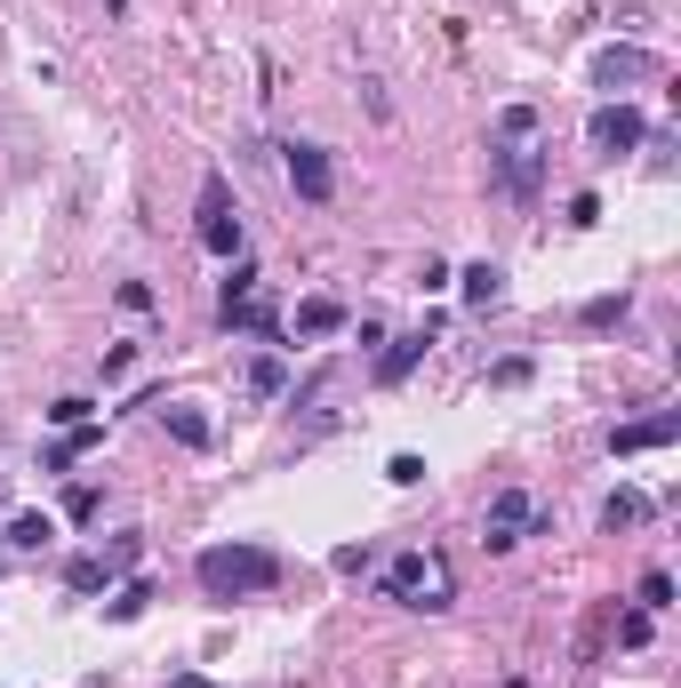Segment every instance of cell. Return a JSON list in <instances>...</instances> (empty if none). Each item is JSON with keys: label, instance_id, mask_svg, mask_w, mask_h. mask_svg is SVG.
<instances>
[{"label": "cell", "instance_id": "30", "mask_svg": "<svg viewBox=\"0 0 681 688\" xmlns=\"http://www.w3.org/2000/svg\"><path fill=\"white\" fill-rule=\"evenodd\" d=\"M64 512H73V521H96V489H89V480H81L73 497H64Z\"/></svg>", "mask_w": 681, "mask_h": 688}, {"label": "cell", "instance_id": "13", "mask_svg": "<svg viewBox=\"0 0 681 688\" xmlns=\"http://www.w3.org/2000/svg\"><path fill=\"white\" fill-rule=\"evenodd\" d=\"M537 136H545V113L537 105H505L489 121V145H537Z\"/></svg>", "mask_w": 681, "mask_h": 688}, {"label": "cell", "instance_id": "21", "mask_svg": "<svg viewBox=\"0 0 681 688\" xmlns=\"http://www.w3.org/2000/svg\"><path fill=\"white\" fill-rule=\"evenodd\" d=\"M257 289H265V272L233 257V272H225V289H217V304H241V296H257Z\"/></svg>", "mask_w": 681, "mask_h": 688}, {"label": "cell", "instance_id": "16", "mask_svg": "<svg viewBox=\"0 0 681 688\" xmlns=\"http://www.w3.org/2000/svg\"><path fill=\"white\" fill-rule=\"evenodd\" d=\"M641 521H650V497H641V489H609L601 529H609V536H626V529H641Z\"/></svg>", "mask_w": 681, "mask_h": 688}, {"label": "cell", "instance_id": "28", "mask_svg": "<svg viewBox=\"0 0 681 688\" xmlns=\"http://www.w3.org/2000/svg\"><path fill=\"white\" fill-rule=\"evenodd\" d=\"M489 385H529V361H522V353H514V361H497V368H489Z\"/></svg>", "mask_w": 681, "mask_h": 688}, {"label": "cell", "instance_id": "8", "mask_svg": "<svg viewBox=\"0 0 681 688\" xmlns=\"http://www.w3.org/2000/svg\"><path fill=\"white\" fill-rule=\"evenodd\" d=\"M217 321H225L233 336L281 344V304H272V289H257V296H241V304H217Z\"/></svg>", "mask_w": 681, "mask_h": 688}, {"label": "cell", "instance_id": "11", "mask_svg": "<svg viewBox=\"0 0 681 688\" xmlns=\"http://www.w3.org/2000/svg\"><path fill=\"white\" fill-rule=\"evenodd\" d=\"M161 425H168V440H177V449H209V440H217V425L200 417L193 400H168V408H161Z\"/></svg>", "mask_w": 681, "mask_h": 688}, {"label": "cell", "instance_id": "24", "mask_svg": "<svg viewBox=\"0 0 681 688\" xmlns=\"http://www.w3.org/2000/svg\"><path fill=\"white\" fill-rule=\"evenodd\" d=\"M641 608H650V616H658V608H673V576H665V569L641 576Z\"/></svg>", "mask_w": 681, "mask_h": 688}, {"label": "cell", "instance_id": "22", "mask_svg": "<svg viewBox=\"0 0 681 688\" xmlns=\"http://www.w3.org/2000/svg\"><path fill=\"white\" fill-rule=\"evenodd\" d=\"M49 425H56V432H81V425H96V400H81V393H64V400L49 408Z\"/></svg>", "mask_w": 681, "mask_h": 688}, {"label": "cell", "instance_id": "32", "mask_svg": "<svg viewBox=\"0 0 681 688\" xmlns=\"http://www.w3.org/2000/svg\"><path fill=\"white\" fill-rule=\"evenodd\" d=\"M105 9H113V17H121V9H128V0H105Z\"/></svg>", "mask_w": 681, "mask_h": 688}, {"label": "cell", "instance_id": "27", "mask_svg": "<svg viewBox=\"0 0 681 688\" xmlns=\"http://www.w3.org/2000/svg\"><path fill=\"white\" fill-rule=\"evenodd\" d=\"M345 329H353L361 353H378V344H385V321H378V313H361V321H345Z\"/></svg>", "mask_w": 681, "mask_h": 688}, {"label": "cell", "instance_id": "1", "mask_svg": "<svg viewBox=\"0 0 681 688\" xmlns=\"http://www.w3.org/2000/svg\"><path fill=\"white\" fill-rule=\"evenodd\" d=\"M193 584L209 601H257V593H272V584H281V553H272V544H209V553L193 561Z\"/></svg>", "mask_w": 681, "mask_h": 688}, {"label": "cell", "instance_id": "25", "mask_svg": "<svg viewBox=\"0 0 681 688\" xmlns=\"http://www.w3.org/2000/svg\"><path fill=\"white\" fill-rule=\"evenodd\" d=\"M385 480H393V489H417V480H425V457H409V449H401V457L385 465Z\"/></svg>", "mask_w": 681, "mask_h": 688}, {"label": "cell", "instance_id": "12", "mask_svg": "<svg viewBox=\"0 0 681 688\" xmlns=\"http://www.w3.org/2000/svg\"><path fill=\"white\" fill-rule=\"evenodd\" d=\"M345 321H353V313H345V304H337V296H305L297 313H289V329H297V336H337Z\"/></svg>", "mask_w": 681, "mask_h": 688}, {"label": "cell", "instance_id": "29", "mask_svg": "<svg viewBox=\"0 0 681 688\" xmlns=\"http://www.w3.org/2000/svg\"><path fill=\"white\" fill-rule=\"evenodd\" d=\"M618 640H626V648H641V640H650V608H633L626 625H618Z\"/></svg>", "mask_w": 681, "mask_h": 688}, {"label": "cell", "instance_id": "5", "mask_svg": "<svg viewBox=\"0 0 681 688\" xmlns=\"http://www.w3.org/2000/svg\"><path fill=\"white\" fill-rule=\"evenodd\" d=\"M586 145H594L601 160H618V153H633V145H650V121L618 96V105H601V113L586 121Z\"/></svg>", "mask_w": 681, "mask_h": 688}, {"label": "cell", "instance_id": "2", "mask_svg": "<svg viewBox=\"0 0 681 688\" xmlns=\"http://www.w3.org/2000/svg\"><path fill=\"white\" fill-rule=\"evenodd\" d=\"M378 593L401 601V608H450L457 584H450V561H441V553H401V561L378 576Z\"/></svg>", "mask_w": 681, "mask_h": 688}, {"label": "cell", "instance_id": "17", "mask_svg": "<svg viewBox=\"0 0 681 688\" xmlns=\"http://www.w3.org/2000/svg\"><path fill=\"white\" fill-rule=\"evenodd\" d=\"M145 608H153V584H145V576H128L121 593L105 601V625H136V616H145Z\"/></svg>", "mask_w": 681, "mask_h": 688}, {"label": "cell", "instance_id": "23", "mask_svg": "<svg viewBox=\"0 0 681 688\" xmlns=\"http://www.w3.org/2000/svg\"><path fill=\"white\" fill-rule=\"evenodd\" d=\"M136 561H145V536H113V544H105V569H113V576H128Z\"/></svg>", "mask_w": 681, "mask_h": 688}, {"label": "cell", "instance_id": "4", "mask_svg": "<svg viewBox=\"0 0 681 688\" xmlns=\"http://www.w3.org/2000/svg\"><path fill=\"white\" fill-rule=\"evenodd\" d=\"M200 249L209 257H241V217H233V185L225 177H200Z\"/></svg>", "mask_w": 681, "mask_h": 688}, {"label": "cell", "instance_id": "20", "mask_svg": "<svg viewBox=\"0 0 681 688\" xmlns=\"http://www.w3.org/2000/svg\"><path fill=\"white\" fill-rule=\"evenodd\" d=\"M626 313H633V296H626V289H618V296H586V313H577V329H618Z\"/></svg>", "mask_w": 681, "mask_h": 688}, {"label": "cell", "instance_id": "15", "mask_svg": "<svg viewBox=\"0 0 681 688\" xmlns=\"http://www.w3.org/2000/svg\"><path fill=\"white\" fill-rule=\"evenodd\" d=\"M450 281H457V296H465V304H497V296H505V264H489V257H482V264L450 272Z\"/></svg>", "mask_w": 681, "mask_h": 688}, {"label": "cell", "instance_id": "7", "mask_svg": "<svg viewBox=\"0 0 681 688\" xmlns=\"http://www.w3.org/2000/svg\"><path fill=\"white\" fill-rule=\"evenodd\" d=\"M633 81H658V56L633 49V41H609L594 56V88H633Z\"/></svg>", "mask_w": 681, "mask_h": 688}, {"label": "cell", "instance_id": "6", "mask_svg": "<svg viewBox=\"0 0 681 688\" xmlns=\"http://www.w3.org/2000/svg\"><path fill=\"white\" fill-rule=\"evenodd\" d=\"M281 168H289V185H297V200H337V168H329V153L321 145H281Z\"/></svg>", "mask_w": 681, "mask_h": 688}, {"label": "cell", "instance_id": "9", "mask_svg": "<svg viewBox=\"0 0 681 688\" xmlns=\"http://www.w3.org/2000/svg\"><path fill=\"white\" fill-rule=\"evenodd\" d=\"M681 440V417L665 408V417H641V425H618L609 432V457H641V449H673Z\"/></svg>", "mask_w": 681, "mask_h": 688}, {"label": "cell", "instance_id": "14", "mask_svg": "<svg viewBox=\"0 0 681 688\" xmlns=\"http://www.w3.org/2000/svg\"><path fill=\"white\" fill-rule=\"evenodd\" d=\"M0 544H9V553H49V544H56V521H49V512H17V521L0 529Z\"/></svg>", "mask_w": 681, "mask_h": 688}, {"label": "cell", "instance_id": "3", "mask_svg": "<svg viewBox=\"0 0 681 688\" xmlns=\"http://www.w3.org/2000/svg\"><path fill=\"white\" fill-rule=\"evenodd\" d=\"M537 529H545V504L529 489H497L482 504V544H489V553H514V544H529Z\"/></svg>", "mask_w": 681, "mask_h": 688}, {"label": "cell", "instance_id": "10", "mask_svg": "<svg viewBox=\"0 0 681 688\" xmlns=\"http://www.w3.org/2000/svg\"><path fill=\"white\" fill-rule=\"evenodd\" d=\"M425 344H433V321L409 329V336H385V353H378V385H409V368L425 361Z\"/></svg>", "mask_w": 681, "mask_h": 688}, {"label": "cell", "instance_id": "26", "mask_svg": "<svg viewBox=\"0 0 681 688\" xmlns=\"http://www.w3.org/2000/svg\"><path fill=\"white\" fill-rule=\"evenodd\" d=\"M329 569H337V576H361V569H369V544H337Z\"/></svg>", "mask_w": 681, "mask_h": 688}, {"label": "cell", "instance_id": "18", "mask_svg": "<svg viewBox=\"0 0 681 688\" xmlns=\"http://www.w3.org/2000/svg\"><path fill=\"white\" fill-rule=\"evenodd\" d=\"M249 393H257V400H281V393H289V361H281V353H257V361H249Z\"/></svg>", "mask_w": 681, "mask_h": 688}, {"label": "cell", "instance_id": "31", "mask_svg": "<svg viewBox=\"0 0 681 688\" xmlns=\"http://www.w3.org/2000/svg\"><path fill=\"white\" fill-rule=\"evenodd\" d=\"M168 688H209V680H200V673H177V680H168Z\"/></svg>", "mask_w": 681, "mask_h": 688}, {"label": "cell", "instance_id": "19", "mask_svg": "<svg viewBox=\"0 0 681 688\" xmlns=\"http://www.w3.org/2000/svg\"><path fill=\"white\" fill-rule=\"evenodd\" d=\"M64 584H73V593H113V569H105V553L64 561Z\"/></svg>", "mask_w": 681, "mask_h": 688}]
</instances>
